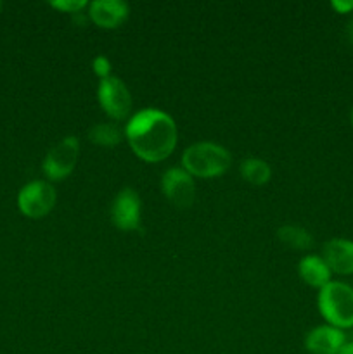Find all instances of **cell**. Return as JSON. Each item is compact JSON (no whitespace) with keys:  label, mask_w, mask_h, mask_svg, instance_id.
Segmentation results:
<instances>
[{"label":"cell","mask_w":353,"mask_h":354,"mask_svg":"<svg viewBox=\"0 0 353 354\" xmlns=\"http://www.w3.org/2000/svg\"><path fill=\"white\" fill-rule=\"evenodd\" d=\"M142 203L137 190L125 187L114 197L111 204V221L116 228L123 232L137 230L141 227Z\"/></svg>","instance_id":"8"},{"label":"cell","mask_w":353,"mask_h":354,"mask_svg":"<svg viewBox=\"0 0 353 354\" xmlns=\"http://www.w3.org/2000/svg\"><path fill=\"white\" fill-rule=\"evenodd\" d=\"M239 171H241L242 178L253 185H265L272 176V168L269 162L258 158L244 159L239 166Z\"/></svg>","instance_id":"14"},{"label":"cell","mask_w":353,"mask_h":354,"mask_svg":"<svg viewBox=\"0 0 353 354\" xmlns=\"http://www.w3.org/2000/svg\"><path fill=\"white\" fill-rule=\"evenodd\" d=\"M346 35H348V40H350V44L353 45V19L350 21L348 28H346Z\"/></svg>","instance_id":"20"},{"label":"cell","mask_w":353,"mask_h":354,"mask_svg":"<svg viewBox=\"0 0 353 354\" xmlns=\"http://www.w3.org/2000/svg\"><path fill=\"white\" fill-rule=\"evenodd\" d=\"M97 99L104 113L113 120H125L132 111L130 90L118 76L100 80L97 86Z\"/></svg>","instance_id":"6"},{"label":"cell","mask_w":353,"mask_h":354,"mask_svg":"<svg viewBox=\"0 0 353 354\" xmlns=\"http://www.w3.org/2000/svg\"><path fill=\"white\" fill-rule=\"evenodd\" d=\"M55 199H57V194L51 182L33 180L26 183L17 194V207L28 218H44L54 209Z\"/></svg>","instance_id":"5"},{"label":"cell","mask_w":353,"mask_h":354,"mask_svg":"<svg viewBox=\"0 0 353 354\" xmlns=\"http://www.w3.org/2000/svg\"><path fill=\"white\" fill-rule=\"evenodd\" d=\"M89 140L100 147H114L121 142V130L114 123L93 124L89 130Z\"/></svg>","instance_id":"15"},{"label":"cell","mask_w":353,"mask_h":354,"mask_svg":"<svg viewBox=\"0 0 353 354\" xmlns=\"http://www.w3.org/2000/svg\"><path fill=\"white\" fill-rule=\"evenodd\" d=\"M92 69H93V73H96V75L99 76L100 80L107 78V76H111V62H109V59H107L106 55H97V57L92 61Z\"/></svg>","instance_id":"17"},{"label":"cell","mask_w":353,"mask_h":354,"mask_svg":"<svg viewBox=\"0 0 353 354\" xmlns=\"http://www.w3.org/2000/svg\"><path fill=\"white\" fill-rule=\"evenodd\" d=\"M90 2L87 0H52L51 6L54 9L62 10V12H69V14H78L82 12L85 7H89Z\"/></svg>","instance_id":"16"},{"label":"cell","mask_w":353,"mask_h":354,"mask_svg":"<svg viewBox=\"0 0 353 354\" xmlns=\"http://www.w3.org/2000/svg\"><path fill=\"white\" fill-rule=\"evenodd\" d=\"M277 239L293 251H307L314 245V237L310 232L298 225H282L277 230Z\"/></svg>","instance_id":"13"},{"label":"cell","mask_w":353,"mask_h":354,"mask_svg":"<svg viewBox=\"0 0 353 354\" xmlns=\"http://www.w3.org/2000/svg\"><path fill=\"white\" fill-rule=\"evenodd\" d=\"M298 273H300V279L303 280L307 286L318 290L331 282L332 275V272L329 270L324 258L317 254H308L305 256V258H301V261L298 263Z\"/></svg>","instance_id":"12"},{"label":"cell","mask_w":353,"mask_h":354,"mask_svg":"<svg viewBox=\"0 0 353 354\" xmlns=\"http://www.w3.org/2000/svg\"><path fill=\"white\" fill-rule=\"evenodd\" d=\"M338 354H353V341L345 342V344H343V348L338 351Z\"/></svg>","instance_id":"19"},{"label":"cell","mask_w":353,"mask_h":354,"mask_svg":"<svg viewBox=\"0 0 353 354\" xmlns=\"http://www.w3.org/2000/svg\"><path fill=\"white\" fill-rule=\"evenodd\" d=\"M346 342L345 334L331 325L311 328L305 337V348L310 354H338Z\"/></svg>","instance_id":"11"},{"label":"cell","mask_w":353,"mask_h":354,"mask_svg":"<svg viewBox=\"0 0 353 354\" xmlns=\"http://www.w3.org/2000/svg\"><path fill=\"white\" fill-rule=\"evenodd\" d=\"M322 258L329 270L338 275H353V241L336 237L322 248Z\"/></svg>","instance_id":"10"},{"label":"cell","mask_w":353,"mask_h":354,"mask_svg":"<svg viewBox=\"0 0 353 354\" xmlns=\"http://www.w3.org/2000/svg\"><path fill=\"white\" fill-rule=\"evenodd\" d=\"M161 192L179 209H187L196 199V183L183 168H168L161 176Z\"/></svg>","instance_id":"7"},{"label":"cell","mask_w":353,"mask_h":354,"mask_svg":"<svg viewBox=\"0 0 353 354\" xmlns=\"http://www.w3.org/2000/svg\"><path fill=\"white\" fill-rule=\"evenodd\" d=\"M0 9H2V2H0Z\"/></svg>","instance_id":"22"},{"label":"cell","mask_w":353,"mask_h":354,"mask_svg":"<svg viewBox=\"0 0 353 354\" xmlns=\"http://www.w3.org/2000/svg\"><path fill=\"white\" fill-rule=\"evenodd\" d=\"M350 123H352V127H353V107H352V111H350Z\"/></svg>","instance_id":"21"},{"label":"cell","mask_w":353,"mask_h":354,"mask_svg":"<svg viewBox=\"0 0 353 354\" xmlns=\"http://www.w3.org/2000/svg\"><path fill=\"white\" fill-rule=\"evenodd\" d=\"M331 7L339 14L352 12L353 10V0H332Z\"/></svg>","instance_id":"18"},{"label":"cell","mask_w":353,"mask_h":354,"mask_svg":"<svg viewBox=\"0 0 353 354\" xmlns=\"http://www.w3.org/2000/svg\"><path fill=\"white\" fill-rule=\"evenodd\" d=\"M318 311L331 327L353 328V287L345 282H331L318 290Z\"/></svg>","instance_id":"3"},{"label":"cell","mask_w":353,"mask_h":354,"mask_svg":"<svg viewBox=\"0 0 353 354\" xmlns=\"http://www.w3.org/2000/svg\"><path fill=\"white\" fill-rule=\"evenodd\" d=\"M80 158V140L75 135L64 137L47 152L44 159V175L52 182H61L75 169Z\"/></svg>","instance_id":"4"},{"label":"cell","mask_w":353,"mask_h":354,"mask_svg":"<svg viewBox=\"0 0 353 354\" xmlns=\"http://www.w3.org/2000/svg\"><path fill=\"white\" fill-rule=\"evenodd\" d=\"M125 137L137 158L147 162H159L175 151L179 131L175 120L168 113L145 107L128 120Z\"/></svg>","instance_id":"1"},{"label":"cell","mask_w":353,"mask_h":354,"mask_svg":"<svg viewBox=\"0 0 353 354\" xmlns=\"http://www.w3.org/2000/svg\"><path fill=\"white\" fill-rule=\"evenodd\" d=\"M128 12V3L123 0H93L89 3V19L104 30H114L123 24Z\"/></svg>","instance_id":"9"},{"label":"cell","mask_w":353,"mask_h":354,"mask_svg":"<svg viewBox=\"0 0 353 354\" xmlns=\"http://www.w3.org/2000/svg\"><path fill=\"white\" fill-rule=\"evenodd\" d=\"M230 165V152L215 142H196L182 154V168L197 178H215L224 175Z\"/></svg>","instance_id":"2"}]
</instances>
